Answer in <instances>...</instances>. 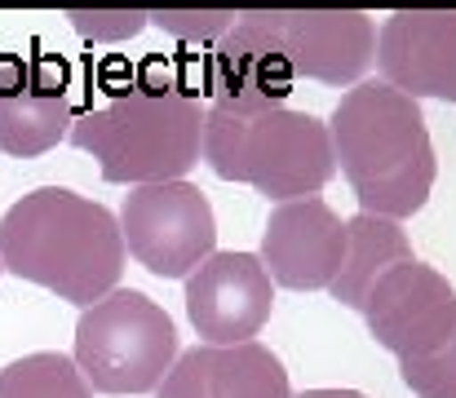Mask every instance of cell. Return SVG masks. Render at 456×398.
<instances>
[{
	"label": "cell",
	"mask_w": 456,
	"mask_h": 398,
	"mask_svg": "<svg viewBox=\"0 0 456 398\" xmlns=\"http://www.w3.org/2000/svg\"><path fill=\"white\" fill-rule=\"evenodd\" d=\"M67 137L94 155L98 173L116 186L182 182L200 164L204 98L159 62H147L98 107L76 116Z\"/></svg>",
	"instance_id": "cell-1"
},
{
	"label": "cell",
	"mask_w": 456,
	"mask_h": 398,
	"mask_svg": "<svg viewBox=\"0 0 456 398\" xmlns=\"http://www.w3.org/2000/svg\"><path fill=\"white\" fill-rule=\"evenodd\" d=\"M116 222L125 235V253L138 265H147L155 279H186L195 265L217 253L213 204L186 177L134 186Z\"/></svg>",
	"instance_id": "cell-6"
},
{
	"label": "cell",
	"mask_w": 456,
	"mask_h": 398,
	"mask_svg": "<svg viewBox=\"0 0 456 398\" xmlns=\"http://www.w3.org/2000/svg\"><path fill=\"white\" fill-rule=\"evenodd\" d=\"M155 398H293V386L275 350L262 341H240L177 354Z\"/></svg>",
	"instance_id": "cell-14"
},
{
	"label": "cell",
	"mask_w": 456,
	"mask_h": 398,
	"mask_svg": "<svg viewBox=\"0 0 456 398\" xmlns=\"http://www.w3.org/2000/svg\"><path fill=\"white\" fill-rule=\"evenodd\" d=\"M297 398H368V394H359V390H305Z\"/></svg>",
	"instance_id": "cell-20"
},
{
	"label": "cell",
	"mask_w": 456,
	"mask_h": 398,
	"mask_svg": "<svg viewBox=\"0 0 456 398\" xmlns=\"http://www.w3.org/2000/svg\"><path fill=\"white\" fill-rule=\"evenodd\" d=\"M408 257H412V244H408V235H403L399 222L372 217V213H354L346 222V262L337 270V279L328 283L332 301H341L350 310H363L372 283L386 270L408 262Z\"/></svg>",
	"instance_id": "cell-15"
},
{
	"label": "cell",
	"mask_w": 456,
	"mask_h": 398,
	"mask_svg": "<svg viewBox=\"0 0 456 398\" xmlns=\"http://www.w3.org/2000/svg\"><path fill=\"white\" fill-rule=\"evenodd\" d=\"M0 274H4V262H0Z\"/></svg>",
	"instance_id": "cell-21"
},
{
	"label": "cell",
	"mask_w": 456,
	"mask_h": 398,
	"mask_svg": "<svg viewBox=\"0 0 456 398\" xmlns=\"http://www.w3.org/2000/svg\"><path fill=\"white\" fill-rule=\"evenodd\" d=\"M403 386L417 398H456V332L426 359H408L399 363Z\"/></svg>",
	"instance_id": "cell-18"
},
{
	"label": "cell",
	"mask_w": 456,
	"mask_h": 398,
	"mask_svg": "<svg viewBox=\"0 0 456 398\" xmlns=\"http://www.w3.org/2000/svg\"><path fill=\"white\" fill-rule=\"evenodd\" d=\"M76 125L67 80L22 53H0V150L13 159H36L53 150Z\"/></svg>",
	"instance_id": "cell-13"
},
{
	"label": "cell",
	"mask_w": 456,
	"mask_h": 398,
	"mask_svg": "<svg viewBox=\"0 0 456 398\" xmlns=\"http://www.w3.org/2000/svg\"><path fill=\"white\" fill-rule=\"evenodd\" d=\"M125 257L116 213L67 186H40L0 217L4 270L80 310L120 288Z\"/></svg>",
	"instance_id": "cell-2"
},
{
	"label": "cell",
	"mask_w": 456,
	"mask_h": 398,
	"mask_svg": "<svg viewBox=\"0 0 456 398\" xmlns=\"http://www.w3.org/2000/svg\"><path fill=\"white\" fill-rule=\"evenodd\" d=\"M289 53L293 76L354 89L377 58V27L363 9H257Z\"/></svg>",
	"instance_id": "cell-8"
},
{
	"label": "cell",
	"mask_w": 456,
	"mask_h": 398,
	"mask_svg": "<svg viewBox=\"0 0 456 398\" xmlns=\"http://www.w3.org/2000/svg\"><path fill=\"white\" fill-rule=\"evenodd\" d=\"M262 265L271 283L293 292H328L346 262V222L328 208V199L305 195L275 204L262 231Z\"/></svg>",
	"instance_id": "cell-11"
},
{
	"label": "cell",
	"mask_w": 456,
	"mask_h": 398,
	"mask_svg": "<svg viewBox=\"0 0 456 398\" xmlns=\"http://www.w3.org/2000/svg\"><path fill=\"white\" fill-rule=\"evenodd\" d=\"M147 18H151L155 31H164V36H173L182 45H208L213 49L235 27L240 13H231V9H159V13H147Z\"/></svg>",
	"instance_id": "cell-17"
},
{
	"label": "cell",
	"mask_w": 456,
	"mask_h": 398,
	"mask_svg": "<svg viewBox=\"0 0 456 398\" xmlns=\"http://www.w3.org/2000/svg\"><path fill=\"white\" fill-rule=\"evenodd\" d=\"M328 137L337 168L359 199V213L403 222L426 208L439 159L421 102L390 89L386 80H359L332 107Z\"/></svg>",
	"instance_id": "cell-3"
},
{
	"label": "cell",
	"mask_w": 456,
	"mask_h": 398,
	"mask_svg": "<svg viewBox=\"0 0 456 398\" xmlns=\"http://www.w3.org/2000/svg\"><path fill=\"white\" fill-rule=\"evenodd\" d=\"M293 67L275 31L262 22V13H240L235 27L213 45L208 76H204V102L231 107V111H266L289 107L293 93Z\"/></svg>",
	"instance_id": "cell-10"
},
{
	"label": "cell",
	"mask_w": 456,
	"mask_h": 398,
	"mask_svg": "<svg viewBox=\"0 0 456 398\" xmlns=\"http://www.w3.org/2000/svg\"><path fill=\"white\" fill-rule=\"evenodd\" d=\"M0 398H94V390L67 354L36 350L0 368Z\"/></svg>",
	"instance_id": "cell-16"
},
{
	"label": "cell",
	"mask_w": 456,
	"mask_h": 398,
	"mask_svg": "<svg viewBox=\"0 0 456 398\" xmlns=\"http://www.w3.org/2000/svg\"><path fill=\"white\" fill-rule=\"evenodd\" d=\"M67 22L76 36H85L94 45H120V40H134L138 31L151 27V18L138 9H71Z\"/></svg>",
	"instance_id": "cell-19"
},
{
	"label": "cell",
	"mask_w": 456,
	"mask_h": 398,
	"mask_svg": "<svg viewBox=\"0 0 456 398\" xmlns=\"http://www.w3.org/2000/svg\"><path fill=\"white\" fill-rule=\"evenodd\" d=\"M359 314L372 341L399 363L426 359L456 332V288L435 265L408 257L372 283Z\"/></svg>",
	"instance_id": "cell-7"
},
{
	"label": "cell",
	"mask_w": 456,
	"mask_h": 398,
	"mask_svg": "<svg viewBox=\"0 0 456 398\" xmlns=\"http://www.w3.org/2000/svg\"><path fill=\"white\" fill-rule=\"evenodd\" d=\"M71 363L98 394H155L177 363V328L147 292L116 288L80 310Z\"/></svg>",
	"instance_id": "cell-5"
},
{
	"label": "cell",
	"mask_w": 456,
	"mask_h": 398,
	"mask_svg": "<svg viewBox=\"0 0 456 398\" xmlns=\"http://www.w3.org/2000/svg\"><path fill=\"white\" fill-rule=\"evenodd\" d=\"M377 67L412 102H456V9H395L377 31Z\"/></svg>",
	"instance_id": "cell-12"
},
{
	"label": "cell",
	"mask_w": 456,
	"mask_h": 398,
	"mask_svg": "<svg viewBox=\"0 0 456 398\" xmlns=\"http://www.w3.org/2000/svg\"><path fill=\"white\" fill-rule=\"evenodd\" d=\"M275 310V283L257 253H213L186 274V319L204 345L253 341Z\"/></svg>",
	"instance_id": "cell-9"
},
{
	"label": "cell",
	"mask_w": 456,
	"mask_h": 398,
	"mask_svg": "<svg viewBox=\"0 0 456 398\" xmlns=\"http://www.w3.org/2000/svg\"><path fill=\"white\" fill-rule=\"evenodd\" d=\"M200 159L222 182H244L275 204L319 195L337 173L328 120L293 107L231 111L204 102Z\"/></svg>",
	"instance_id": "cell-4"
}]
</instances>
